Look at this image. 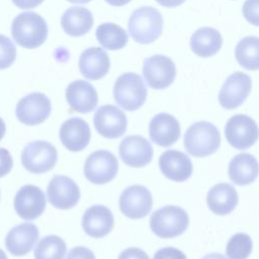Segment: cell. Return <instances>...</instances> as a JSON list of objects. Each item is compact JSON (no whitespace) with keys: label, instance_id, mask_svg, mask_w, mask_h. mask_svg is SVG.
Returning <instances> with one entry per match:
<instances>
[{"label":"cell","instance_id":"obj_1","mask_svg":"<svg viewBox=\"0 0 259 259\" xmlns=\"http://www.w3.org/2000/svg\"><path fill=\"white\" fill-rule=\"evenodd\" d=\"M11 34L17 45L25 49L40 47L48 36L46 20L35 12L17 15L11 24Z\"/></svg>","mask_w":259,"mask_h":259},{"label":"cell","instance_id":"obj_2","mask_svg":"<svg viewBox=\"0 0 259 259\" xmlns=\"http://www.w3.org/2000/svg\"><path fill=\"white\" fill-rule=\"evenodd\" d=\"M127 28L135 41L143 45L151 44L161 35L163 18L154 7H140L132 13Z\"/></svg>","mask_w":259,"mask_h":259},{"label":"cell","instance_id":"obj_3","mask_svg":"<svg viewBox=\"0 0 259 259\" xmlns=\"http://www.w3.org/2000/svg\"><path fill=\"white\" fill-rule=\"evenodd\" d=\"M221 145L219 130L208 121H197L190 125L184 135V147L194 157L213 154Z\"/></svg>","mask_w":259,"mask_h":259},{"label":"cell","instance_id":"obj_4","mask_svg":"<svg viewBox=\"0 0 259 259\" xmlns=\"http://www.w3.org/2000/svg\"><path fill=\"white\" fill-rule=\"evenodd\" d=\"M189 224L187 212L177 205H166L152 213L151 230L162 239L175 238L186 231Z\"/></svg>","mask_w":259,"mask_h":259},{"label":"cell","instance_id":"obj_5","mask_svg":"<svg viewBox=\"0 0 259 259\" xmlns=\"http://www.w3.org/2000/svg\"><path fill=\"white\" fill-rule=\"evenodd\" d=\"M113 96L121 108L134 111L145 103L147 88L143 79L138 74L124 73L114 83Z\"/></svg>","mask_w":259,"mask_h":259},{"label":"cell","instance_id":"obj_6","mask_svg":"<svg viewBox=\"0 0 259 259\" xmlns=\"http://www.w3.org/2000/svg\"><path fill=\"white\" fill-rule=\"evenodd\" d=\"M58 160V153L51 143L33 141L27 144L21 154L23 167L34 174H41L53 169Z\"/></svg>","mask_w":259,"mask_h":259},{"label":"cell","instance_id":"obj_7","mask_svg":"<svg viewBox=\"0 0 259 259\" xmlns=\"http://www.w3.org/2000/svg\"><path fill=\"white\" fill-rule=\"evenodd\" d=\"M118 171L115 156L106 151L98 150L90 154L84 164L86 179L93 184H105L111 181Z\"/></svg>","mask_w":259,"mask_h":259},{"label":"cell","instance_id":"obj_8","mask_svg":"<svg viewBox=\"0 0 259 259\" xmlns=\"http://www.w3.org/2000/svg\"><path fill=\"white\" fill-rule=\"evenodd\" d=\"M225 136L229 144L245 150L253 146L258 139V127L253 118L246 114H236L226 123Z\"/></svg>","mask_w":259,"mask_h":259},{"label":"cell","instance_id":"obj_9","mask_svg":"<svg viewBox=\"0 0 259 259\" xmlns=\"http://www.w3.org/2000/svg\"><path fill=\"white\" fill-rule=\"evenodd\" d=\"M51 109V100L46 94L32 92L18 101L15 113L20 122L26 125H36L49 117Z\"/></svg>","mask_w":259,"mask_h":259},{"label":"cell","instance_id":"obj_10","mask_svg":"<svg viewBox=\"0 0 259 259\" xmlns=\"http://www.w3.org/2000/svg\"><path fill=\"white\" fill-rule=\"evenodd\" d=\"M143 75L151 88L165 89L173 83L176 67L170 58L156 55L144 61Z\"/></svg>","mask_w":259,"mask_h":259},{"label":"cell","instance_id":"obj_11","mask_svg":"<svg viewBox=\"0 0 259 259\" xmlns=\"http://www.w3.org/2000/svg\"><path fill=\"white\" fill-rule=\"evenodd\" d=\"M119 209L130 219H142L152 208L153 198L150 190L143 185L126 187L119 196Z\"/></svg>","mask_w":259,"mask_h":259},{"label":"cell","instance_id":"obj_12","mask_svg":"<svg viewBox=\"0 0 259 259\" xmlns=\"http://www.w3.org/2000/svg\"><path fill=\"white\" fill-rule=\"evenodd\" d=\"M50 203L59 209H69L80 199V189L76 182L65 175H55L47 188Z\"/></svg>","mask_w":259,"mask_h":259},{"label":"cell","instance_id":"obj_13","mask_svg":"<svg viewBox=\"0 0 259 259\" xmlns=\"http://www.w3.org/2000/svg\"><path fill=\"white\" fill-rule=\"evenodd\" d=\"M252 87L251 78L242 72L230 75L219 93L220 104L226 109H234L240 106L248 97Z\"/></svg>","mask_w":259,"mask_h":259},{"label":"cell","instance_id":"obj_14","mask_svg":"<svg viewBox=\"0 0 259 259\" xmlns=\"http://www.w3.org/2000/svg\"><path fill=\"white\" fill-rule=\"evenodd\" d=\"M126 116L118 107L107 104L100 106L94 114V126L106 139L121 137L126 130Z\"/></svg>","mask_w":259,"mask_h":259},{"label":"cell","instance_id":"obj_15","mask_svg":"<svg viewBox=\"0 0 259 259\" xmlns=\"http://www.w3.org/2000/svg\"><path fill=\"white\" fill-rule=\"evenodd\" d=\"M46 202L47 200L42 190L35 185L27 184L16 192L14 208L21 219L31 221L44 212Z\"/></svg>","mask_w":259,"mask_h":259},{"label":"cell","instance_id":"obj_16","mask_svg":"<svg viewBox=\"0 0 259 259\" xmlns=\"http://www.w3.org/2000/svg\"><path fill=\"white\" fill-rule=\"evenodd\" d=\"M118 153L124 164L140 168L152 161L153 148L150 142L144 137L128 136L120 142Z\"/></svg>","mask_w":259,"mask_h":259},{"label":"cell","instance_id":"obj_17","mask_svg":"<svg viewBox=\"0 0 259 259\" xmlns=\"http://www.w3.org/2000/svg\"><path fill=\"white\" fill-rule=\"evenodd\" d=\"M159 167L165 177L176 182L187 180L193 170L189 157L177 150L165 151L159 158Z\"/></svg>","mask_w":259,"mask_h":259},{"label":"cell","instance_id":"obj_18","mask_svg":"<svg viewBox=\"0 0 259 259\" xmlns=\"http://www.w3.org/2000/svg\"><path fill=\"white\" fill-rule=\"evenodd\" d=\"M38 239V229L34 224L23 223L12 228L5 238V246L14 256L29 253Z\"/></svg>","mask_w":259,"mask_h":259},{"label":"cell","instance_id":"obj_19","mask_svg":"<svg viewBox=\"0 0 259 259\" xmlns=\"http://www.w3.org/2000/svg\"><path fill=\"white\" fill-rule=\"evenodd\" d=\"M114 225L113 214L104 205L96 204L86 209L82 218L84 232L92 238H102L110 233Z\"/></svg>","mask_w":259,"mask_h":259},{"label":"cell","instance_id":"obj_20","mask_svg":"<svg viewBox=\"0 0 259 259\" xmlns=\"http://www.w3.org/2000/svg\"><path fill=\"white\" fill-rule=\"evenodd\" d=\"M180 124L169 113H158L150 121L149 135L151 140L161 147L173 145L180 137Z\"/></svg>","mask_w":259,"mask_h":259},{"label":"cell","instance_id":"obj_21","mask_svg":"<svg viewBox=\"0 0 259 259\" xmlns=\"http://www.w3.org/2000/svg\"><path fill=\"white\" fill-rule=\"evenodd\" d=\"M66 99L70 107L80 113L92 111L98 102L95 88L89 82L83 80H76L68 85Z\"/></svg>","mask_w":259,"mask_h":259},{"label":"cell","instance_id":"obj_22","mask_svg":"<svg viewBox=\"0 0 259 259\" xmlns=\"http://www.w3.org/2000/svg\"><path fill=\"white\" fill-rule=\"evenodd\" d=\"M90 138L89 124L80 117L69 118L60 127V140L72 152H79L85 149L89 144Z\"/></svg>","mask_w":259,"mask_h":259},{"label":"cell","instance_id":"obj_23","mask_svg":"<svg viewBox=\"0 0 259 259\" xmlns=\"http://www.w3.org/2000/svg\"><path fill=\"white\" fill-rule=\"evenodd\" d=\"M110 67L108 55L100 48H89L79 58V70L89 80H98L104 77Z\"/></svg>","mask_w":259,"mask_h":259},{"label":"cell","instance_id":"obj_24","mask_svg":"<svg viewBox=\"0 0 259 259\" xmlns=\"http://www.w3.org/2000/svg\"><path fill=\"white\" fill-rule=\"evenodd\" d=\"M239 201L236 189L229 183H219L212 186L206 196L209 209L219 215H226L232 212Z\"/></svg>","mask_w":259,"mask_h":259},{"label":"cell","instance_id":"obj_25","mask_svg":"<svg viewBox=\"0 0 259 259\" xmlns=\"http://www.w3.org/2000/svg\"><path fill=\"white\" fill-rule=\"evenodd\" d=\"M258 175V162L254 156L242 153L235 156L229 164L230 179L237 185H248Z\"/></svg>","mask_w":259,"mask_h":259},{"label":"cell","instance_id":"obj_26","mask_svg":"<svg viewBox=\"0 0 259 259\" xmlns=\"http://www.w3.org/2000/svg\"><path fill=\"white\" fill-rule=\"evenodd\" d=\"M64 31L71 36H80L87 33L93 25L92 13L85 7H71L61 18Z\"/></svg>","mask_w":259,"mask_h":259},{"label":"cell","instance_id":"obj_27","mask_svg":"<svg viewBox=\"0 0 259 259\" xmlns=\"http://www.w3.org/2000/svg\"><path fill=\"white\" fill-rule=\"evenodd\" d=\"M223 44V38L219 30L212 27L198 28L190 38V48L192 52L203 58L215 55Z\"/></svg>","mask_w":259,"mask_h":259},{"label":"cell","instance_id":"obj_28","mask_svg":"<svg viewBox=\"0 0 259 259\" xmlns=\"http://www.w3.org/2000/svg\"><path fill=\"white\" fill-rule=\"evenodd\" d=\"M99 44L107 50H120L127 42V34L123 28L114 23H102L96 29Z\"/></svg>","mask_w":259,"mask_h":259},{"label":"cell","instance_id":"obj_29","mask_svg":"<svg viewBox=\"0 0 259 259\" xmlns=\"http://www.w3.org/2000/svg\"><path fill=\"white\" fill-rule=\"evenodd\" d=\"M258 37L246 36L241 39L235 50V56L243 68L255 71L259 67L258 62Z\"/></svg>","mask_w":259,"mask_h":259},{"label":"cell","instance_id":"obj_30","mask_svg":"<svg viewBox=\"0 0 259 259\" xmlns=\"http://www.w3.org/2000/svg\"><path fill=\"white\" fill-rule=\"evenodd\" d=\"M66 250V243L62 238L49 235L40 239L36 245L34 259H64Z\"/></svg>","mask_w":259,"mask_h":259},{"label":"cell","instance_id":"obj_31","mask_svg":"<svg viewBox=\"0 0 259 259\" xmlns=\"http://www.w3.org/2000/svg\"><path fill=\"white\" fill-rule=\"evenodd\" d=\"M253 243L249 235L238 233L227 244L226 254L230 259H247L252 252Z\"/></svg>","mask_w":259,"mask_h":259},{"label":"cell","instance_id":"obj_32","mask_svg":"<svg viewBox=\"0 0 259 259\" xmlns=\"http://www.w3.org/2000/svg\"><path fill=\"white\" fill-rule=\"evenodd\" d=\"M16 58V48L12 40L0 34V70L10 67Z\"/></svg>","mask_w":259,"mask_h":259},{"label":"cell","instance_id":"obj_33","mask_svg":"<svg viewBox=\"0 0 259 259\" xmlns=\"http://www.w3.org/2000/svg\"><path fill=\"white\" fill-rule=\"evenodd\" d=\"M243 14L252 24L258 25V0H246L243 5Z\"/></svg>","mask_w":259,"mask_h":259},{"label":"cell","instance_id":"obj_34","mask_svg":"<svg viewBox=\"0 0 259 259\" xmlns=\"http://www.w3.org/2000/svg\"><path fill=\"white\" fill-rule=\"evenodd\" d=\"M154 259H187L185 254L173 247H165L159 249L155 255Z\"/></svg>","mask_w":259,"mask_h":259},{"label":"cell","instance_id":"obj_35","mask_svg":"<svg viewBox=\"0 0 259 259\" xmlns=\"http://www.w3.org/2000/svg\"><path fill=\"white\" fill-rule=\"evenodd\" d=\"M13 166V160L8 150L0 147V178L7 175Z\"/></svg>","mask_w":259,"mask_h":259},{"label":"cell","instance_id":"obj_36","mask_svg":"<svg viewBox=\"0 0 259 259\" xmlns=\"http://www.w3.org/2000/svg\"><path fill=\"white\" fill-rule=\"evenodd\" d=\"M66 259H95V255L90 249L78 246L70 250Z\"/></svg>","mask_w":259,"mask_h":259},{"label":"cell","instance_id":"obj_37","mask_svg":"<svg viewBox=\"0 0 259 259\" xmlns=\"http://www.w3.org/2000/svg\"><path fill=\"white\" fill-rule=\"evenodd\" d=\"M118 259H150V258L147 255V253L142 249L132 247L123 250L119 254Z\"/></svg>","mask_w":259,"mask_h":259},{"label":"cell","instance_id":"obj_38","mask_svg":"<svg viewBox=\"0 0 259 259\" xmlns=\"http://www.w3.org/2000/svg\"><path fill=\"white\" fill-rule=\"evenodd\" d=\"M44 0H12L15 6L20 9H30L38 6Z\"/></svg>","mask_w":259,"mask_h":259},{"label":"cell","instance_id":"obj_39","mask_svg":"<svg viewBox=\"0 0 259 259\" xmlns=\"http://www.w3.org/2000/svg\"><path fill=\"white\" fill-rule=\"evenodd\" d=\"M160 5L164 6V7H169V8H172V7H176V6H179L181 5L182 3H184L185 0H156Z\"/></svg>","mask_w":259,"mask_h":259},{"label":"cell","instance_id":"obj_40","mask_svg":"<svg viewBox=\"0 0 259 259\" xmlns=\"http://www.w3.org/2000/svg\"><path fill=\"white\" fill-rule=\"evenodd\" d=\"M105 1L112 6H122L127 4L131 0H105Z\"/></svg>","mask_w":259,"mask_h":259},{"label":"cell","instance_id":"obj_41","mask_svg":"<svg viewBox=\"0 0 259 259\" xmlns=\"http://www.w3.org/2000/svg\"><path fill=\"white\" fill-rule=\"evenodd\" d=\"M201 259H228V258L220 253H210V254L205 255Z\"/></svg>","mask_w":259,"mask_h":259},{"label":"cell","instance_id":"obj_42","mask_svg":"<svg viewBox=\"0 0 259 259\" xmlns=\"http://www.w3.org/2000/svg\"><path fill=\"white\" fill-rule=\"evenodd\" d=\"M5 132H6L5 122H4V120L0 117V141L3 139V137H4V135H5Z\"/></svg>","mask_w":259,"mask_h":259},{"label":"cell","instance_id":"obj_43","mask_svg":"<svg viewBox=\"0 0 259 259\" xmlns=\"http://www.w3.org/2000/svg\"><path fill=\"white\" fill-rule=\"evenodd\" d=\"M67 1H69V2H72V3H88L89 1H91V0H67Z\"/></svg>","mask_w":259,"mask_h":259},{"label":"cell","instance_id":"obj_44","mask_svg":"<svg viewBox=\"0 0 259 259\" xmlns=\"http://www.w3.org/2000/svg\"><path fill=\"white\" fill-rule=\"evenodd\" d=\"M0 259H8L7 255L4 253V251L2 249H0Z\"/></svg>","mask_w":259,"mask_h":259}]
</instances>
